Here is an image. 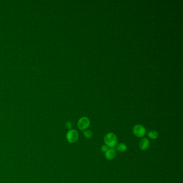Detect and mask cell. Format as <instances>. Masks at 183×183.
Listing matches in <instances>:
<instances>
[{
    "instance_id": "cell-1",
    "label": "cell",
    "mask_w": 183,
    "mask_h": 183,
    "mask_svg": "<svg viewBox=\"0 0 183 183\" xmlns=\"http://www.w3.org/2000/svg\"><path fill=\"white\" fill-rule=\"evenodd\" d=\"M104 141L109 148H114L118 145V137L115 133H109L105 135Z\"/></svg>"
},
{
    "instance_id": "cell-2",
    "label": "cell",
    "mask_w": 183,
    "mask_h": 183,
    "mask_svg": "<svg viewBox=\"0 0 183 183\" xmlns=\"http://www.w3.org/2000/svg\"><path fill=\"white\" fill-rule=\"evenodd\" d=\"M133 134L139 138L144 137L146 134V129L143 125L140 124L135 125L133 129Z\"/></svg>"
},
{
    "instance_id": "cell-3",
    "label": "cell",
    "mask_w": 183,
    "mask_h": 183,
    "mask_svg": "<svg viewBox=\"0 0 183 183\" xmlns=\"http://www.w3.org/2000/svg\"><path fill=\"white\" fill-rule=\"evenodd\" d=\"M78 132L75 129H70L69 130L68 132H67L66 135L67 140L68 141V142L70 143H75L77 142L78 139Z\"/></svg>"
},
{
    "instance_id": "cell-4",
    "label": "cell",
    "mask_w": 183,
    "mask_h": 183,
    "mask_svg": "<svg viewBox=\"0 0 183 183\" xmlns=\"http://www.w3.org/2000/svg\"><path fill=\"white\" fill-rule=\"evenodd\" d=\"M90 124V121L88 118L83 117L81 118L78 121L77 123V126L79 129L81 131H84L89 127Z\"/></svg>"
},
{
    "instance_id": "cell-5",
    "label": "cell",
    "mask_w": 183,
    "mask_h": 183,
    "mask_svg": "<svg viewBox=\"0 0 183 183\" xmlns=\"http://www.w3.org/2000/svg\"><path fill=\"white\" fill-rule=\"evenodd\" d=\"M139 148L141 150H146L149 148L150 146V141L148 138L142 137L139 142Z\"/></svg>"
},
{
    "instance_id": "cell-6",
    "label": "cell",
    "mask_w": 183,
    "mask_h": 183,
    "mask_svg": "<svg viewBox=\"0 0 183 183\" xmlns=\"http://www.w3.org/2000/svg\"><path fill=\"white\" fill-rule=\"evenodd\" d=\"M116 156V152L115 148H109L107 152H105V158L108 160H113Z\"/></svg>"
},
{
    "instance_id": "cell-7",
    "label": "cell",
    "mask_w": 183,
    "mask_h": 183,
    "mask_svg": "<svg viewBox=\"0 0 183 183\" xmlns=\"http://www.w3.org/2000/svg\"><path fill=\"white\" fill-rule=\"evenodd\" d=\"M116 149L118 152H126V150L127 149V146L125 143H118L117 145L116 146Z\"/></svg>"
},
{
    "instance_id": "cell-8",
    "label": "cell",
    "mask_w": 183,
    "mask_h": 183,
    "mask_svg": "<svg viewBox=\"0 0 183 183\" xmlns=\"http://www.w3.org/2000/svg\"><path fill=\"white\" fill-rule=\"evenodd\" d=\"M147 135L149 139L152 140H156L158 137V133L155 130H152L147 133Z\"/></svg>"
},
{
    "instance_id": "cell-9",
    "label": "cell",
    "mask_w": 183,
    "mask_h": 183,
    "mask_svg": "<svg viewBox=\"0 0 183 183\" xmlns=\"http://www.w3.org/2000/svg\"><path fill=\"white\" fill-rule=\"evenodd\" d=\"M83 134L84 137L86 138L90 139L93 136V133L92 132V131H90L89 129H86V130L83 131Z\"/></svg>"
},
{
    "instance_id": "cell-10",
    "label": "cell",
    "mask_w": 183,
    "mask_h": 183,
    "mask_svg": "<svg viewBox=\"0 0 183 183\" xmlns=\"http://www.w3.org/2000/svg\"><path fill=\"white\" fill-rule=\"evenodd\" d=\"M109 149V147L107 146H106V145H103L101 147V150L103 152H105L108 150V149Z\"/></svg>"
},
{
    "instance_id": "cell-11",
    "label": "cell",
    "mask_w": 183,
    "mask_h": 183,
    "mask_svg": "<svg viewBox=\"0 0 183 183\" xmlns=\"http://www.w3.org/2000/svg\"><path fill=\"white\" fill-rule=\"evenodd\" d=\"M66 127L67 129H68L69 130L72 129V123L70 122H67L66 123Z\"/></svg>"
}]
</instances>
